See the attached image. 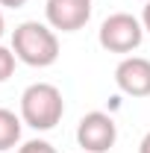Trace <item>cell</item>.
Wrapping results in <instances>:
<instances>
[{"mask_svg":"<svg viewBox=\"0 0 150 153\" xmlns=\"http://www.w3.org/2000/svg\"><path fill=\"white\" fill-rule=\"evenodd\" d=\"M12 50L18 62L30 68H50L59 59V38L50 24H38V21H24L12 33Z\"/></svg>","mask_w":150,"mask_h":153,"instance_id":"1","label":"cell"},{"mask_svg":"<svg viewBox=\"0 0 150 153\" xmlns=\"http://www.w3.org/2000/svg\"><path fill=\"white\" fill-rule=\"evenodd\" d=\"M65 115V100L53 82H33L21 94V121L38 133L53 130Z\"/></svg>","mask_w":150,"mask_h":153,"instance_id":"2","label":"cell"},{"mask_svg":"<svg viewBox=\"0 0 150 153\" xmlns=\"http://www.w3.org/2000/svg\"><path fill=\"white\" fill-rule=\"evenodd\" d=\"M97 41L103 50L109 53H132L141 47L144 41V27H141V18H135L130 12H115L100 24L97 30Z\"/></svg>","mask_w":150,"mask_h":153,"instance_id":"3","label":"cell"},{"mask_svg":"<svg viewBox=\"0 0 150 153\" xmlns=\"http://www.w3.org/2000/svg\"><path fill=\"white\" fill-rule=\"evenodd\" d=\"M118 141V124L106 112H88L76 124V144L82 153H109Z\"/></svg>","mask_w":150,"mask_h":153,"instance_id":"4","label":"cell"},{"mask_svg":"<svg viewBox=\"0 0 150 153\" xmlns=\"http://www.w3.org/2000/svg\"><path fill=\"white\" fill-rule=\"evenodd\" d=\"M44 15L53 30L62 33H76L91 18V0H47Z\"/></svg>","mask_w":150,"mask_h":153,"instance_id":"5","label":"cell"},{"mask_svg":"<svg viewBox=\"0 0 150 153\" xmlns=\"http://www.w3.org/2000/svg\"><path fill=\"white\" fill-rule=\"evenodd\" d=\"M115 85L130 97H150V59L124 56L115 68Z\"/></svg>","mask_w":150,"mask_h":153,"instance_id":"6","label":"cell"},{"mask_svg":"<svg viewBox=\"0 0 150 153\" xmlns=\"http://www.w3.org/2000/svg\"><path fill=\"white\" fill-rule=\"evenodd\" d=\"M21 127H24L21 115H15L12 109H0V153L12 150L21 141Z\"/></svg>","mask_w":150,"mask_h":153,"instance_id":"7","label":"cell"},{"mask_svg":"<svg viewBox=\"0 0 150 153\" xmlns=\"http://www.w3.org/2000/svg\"><path fill=\"white\" fill-rule=\"evenodd\" d=\"M15 62H18L15 50H12V47H3V44H0V82H6L9 76L15 74Z\"/></svg>","mask_w":150,"mask_h":153,"instance_id":"8","label":"cell"},{"mask_svg":"<svg viewBox=\"0 0 150 153\" xmlns=\"http://www.w3.org/2000/svg\"><path fill=\"white\" fill-rule=\"evenodd\" d=\"M18 153H56V147L50 141H44V138H30V141H24L18 147Z\"/></svg>","mask_w":150,"mask_h":153,"instance_id":"9","label":"cell"},{"mask_svg":"<svg viewBox=\"0 0 150 153\" xmlns=\"http://www.w3.org/2000/svg\"><path fill=\"white\" fill-rule=\"evenodd\" d=\"M141 27H144V33H150V0L144 3V12H141Z\"/></svg>","mask_w":150,"mask_h":153,"instance_id":"10","label":"cell"},{"mask_svg":"<svg viewBox=\"0 0 150 153\" xmlns=\"http://www.w3.org/2000/svg\"><path fill=\"white\" fill-rule=\"evenodd\" d=\"M27 0H0V6H6V9H21Z\"/></svg>","mask_w":150,"mask_h":153,"instance_id":"11","label":"cell"},{"mask_svg":"<svg viewBox=\"0 0 150 153\" xmlns=\"http://www.w3.org/2000/svg\"><path fill=\"white\" fill-rule=\"evenodd\" d=\"M138 153H150V133L141 138V144H138Z\"/></svg>","mask_w":150,"mask_h":153,"instance_id":"12","label":"cell"},{"mask_svg":"<svg viewBox=\"0 0 150 153\" xmlns=\"http://www.w3.org/2000/svg\"><path fill=\"white\" fill-rule=\"evenodd\" d=\"M3 33H6V21H3V12H0V38H3Z\"/></svg>","mask_w":150,"mask_h":153,"instance_id":"13","label":"cell"}]
</instances>
